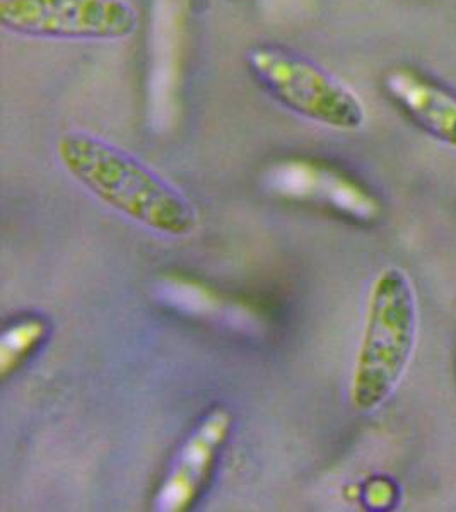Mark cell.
<instances>
[{
    "label": "cell",
    "instance_id": "6",
    "mask_svg": "<svg viewBox=\"0 0 456 512\" xmlns=\"http://www.w3.org/2000/svg\"><path fill=\"white\" fill-rule=\"evenodd\" d=\"M385 86L412 122L441 144L456 149L455 94L404 67L390 70Z\"/></svg>",
    "mask_w": 456,
    "mask_h": 512
},
{
    "label": "cell",
    "instance_id": "4",
    "mask_svg": "<svg viewBox=\"0 0 456 512\" xmlns=\"http://www.w3.org/2000/svg\"><path fill=\"white\" fill-rule=\"evenodd\" d=\"M0 26L40 40L118 41L137 31L139 12L127 0H0Z\"/></svg>",
    "mask_w": 456,
    "mask_h": 512
},
{
    "label": "cell",
    "instance_id": "7",
    "mask_svg": "<svg viewBox=\"0 0 456 512\" xmlns=\"http://www.w3.org/2000/svg\"><path fill=\"white\" fill-rule=\"evenodd\" d=\"M45 332V325L41 321L28 320L18 325L12 326L7 330L2 338V367L6 371L9 364L18 361L24 357L26 352H30L31 347H35Z\"/></svg>",
    "mask_w": 456,
    "mask_h": 512
},
{
    "label": "cell",
    "instance_id": "2",
    "mask_svg": "<svg viewBox=\"0 0 456 512\" xmlns=\"http://www.w3.org/2000/svg\"><path fill=\"white\" fill-rule=\"evenodd\" d=\"M419 311L405 270L385 267L369 289L363 333L351 379V403L361 414L375 412L395 393L409 369L417 342Z\"/></svg>",
    "mask_w": 456,
    "mask_h": 512
},
{
    "label": "cell",
    "instance_id": "1",
    "mask_svg": "<svg viewBox=\"0 0 456 512\" xmlns=\"http://www.w3.org/2000/svg\"><path fill=\"white\" fill-rule=\"evenodd\" d=\"M65 171L100 202L159 234L183 238L199 224L178 188L147 164L98 135L72 130L57 142Z\"/></svg>",
    "mask_w": 456,
    "mask_h": 512
},
{
    "label": "cell",
    "instance_id": "3",
    "mask_svg": "<svg viewBox=\"0 0 456 512\" xmlns=\"http://www.w3.org/2000/svg\"><path fill=\"white\" fill-rule=\"evenodd\" d=\"M245 62L260 89L298 117L342 132L366 122L359 96L301 53L267 43L250 48Z\"/></svg>",
    "mask_w": 456,
    "mask_h": 512
},
{
    "label": "cell",
    "instance_id": "5",
    "mask_svg": "<svg viewBox=\"0 0 456 512\" xmlns=\"http://www.w3.org/2000/svg\"><path fill=\"white\" fill-rule=\"evenodd\" d=\"M231 431V415L217 408L200 422L176 454L163 487L159 489V511H187L199 499L217 456Z\"/></svg>",
    "mask_w": 456,
    "mask_h": 512
}]
</instances>
